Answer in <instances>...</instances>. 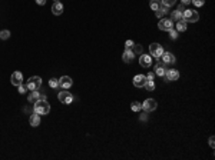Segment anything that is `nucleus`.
Returning <instances> with one entry per match:
<instances>
[{
	"mask_svg": "<svg viewBox=\"0 0 215 160\" xmlns=\"http://www.w3.org/2000/svg\"><path fill=\"white\" fill-rule=\"evenodd\" d=\"M50 111V105L47 100H37L34 102V113L37 115H47Z\"/></svg>",
	"mask_w": 215,
	"mask_h": 160,
	"instance_id": "nucleus-1",
	"label": "nucleus"
},
{
	"mask_svg": "<svg viewBox=\"0 0 215 160\" xmlns=\"http://www.w3.org/2000/svg\"><path fill=\"white\" fill-rule=\"evenodd\" d=\"M57 97L60 100V103H63V105H70L73 102V96H72L70 92H67V89H63L62 92H59Z\"/></svg>",
	"mask_w": 215,
	"mask_h": 160,
	"instance_id": "nucleus-2",
	"label": "nucleus"
},
{
	"mask_svg": "<svg viewBox=\"0 0 215 160\" xmlns=\"http://www.w3.org/2000/svg\"><path fill=\"white\" fill-rule=\"evenodd\" d=\"M28 89L32 92V90H37V89H40V86H42V79L39 77V76H33V77H30L28 80Z\"/></svg>",
	"mask_w": 215,
	"mask_h": 160,
	"instance_id": "nucleus-3",
	"label": "nucleus"
},
{
	"mask_svg": "<svg viewBox=\"0 0 215 160\" xmlns=\"http://www.w3.org/2000/svg\"><path fill=\"white\" fill-rule=\"evenodd\" d=\"M149 53L154 56V57H156V59H161V56H162V53H164V49H162L161 44L152 43L151 46H149Z\"/></svg>",
	"mask_w": 215,
	"mask_h": 160,
	"instance_id": "nucleus-4",
	"label": "nucleus"
},
{
	"mask_svg": "<svg viewBox=\"0 0 215 160\" xmlns=\"http://www.w3.org/2000/svg\"><path fill=\"white\" fill-rule=\"evenodd\" d=\"M182 17H184V20L185 22H197L199 19L198 13L195 10H185L184 13H182Z\"/></svg>",
	"mask_w": 215,
	"mask_h": 160,
	"instance_id": "nucleus-5",
	"label": "nucleus"
},
{
	"mask_svg": "<svg viewBox=\"0 0 215 160\" xmlns=\"http://www.w3.org/2000/svg\"><path fill=\"white\" fill-rule=\"evenodd\" d=\"M164 76H165V79L168 82H175V80H178V77H179V72L175 70V69H166L165 73H164Z\"/></svg>",
	"mask_w": 215,
	"mask_h": 160,
	"instance_id": "nucleus-6",
	"label": "nucleus"
},
{
	"mask_svg": "<svg viewBox=\"0 0 215 160\" xmlns=\"http://www.w3.org/2000/svg\"><path fill=\"white\" fill-rule=\"evenodd\" d=\"M156 106H158V103H156L154 99H146L142 103V109L146 111V113H149V111H154L155 109H156Z\"/></svg>",
	"mask_w": 215,
	"mask_h": 160,
	"instance_id": "nucleus-7",
	"label": "nucleus"
},
{
	"mask_svg": "<svg viewBox=\"0 0 215 160\" xmlns=\"http://www.w3.org/2000/svg\"><path fill=\"white\" fill-rule=\"evenodd\" d=\"M72 84H73V82H72V79L69 77V76H63V77L59 79V87L60 89H69L72 87Z\"/></svg>",
	"mask_w": 215,
	"mask_h": 160,
	"instance_id": "nucleus-8",
	"label": "nucleus"
},
{
	"mask_svg": "<svg viewBox=\"0 0 215 160\" xmlns=\"http://www.w3.org/2000/svg\"><path fill=\"white\" fill-rule=\"evenodd\" d=\"M172 26H174V23H172L171 19H161V22L158 23V27L161 29V30H171Z\"/></svg>",
	"mask_w": 215,
	"mask_h": 160,
	"instance_id": "nucleus-9",
	"label": "nucleus"
},
{
	"mask_svg": "<svg viewBox=\"0 0 215 160\" xmlns=\"http://www.w3.org/2000/svg\"><path fill=\"white\" fill-rule=\"evenodd\" d=\"M10 82L13 86H19L23 83V74L20 72H15L11 73V77H10Z\"/></svg>",
	"mask_w": 215,
	"mask_h": 160,
	"instance_id": "nucleus-10",
	"label": "nucleus"
},
{
	"mask_svg": "<svg viewBox=\"0 0 215 160\" xmlns=\"http://www.w3.org/2000/svg\"><path fill=\"white\" fill-rule=\"evenodd\" d=\"M146 76H143V74H136L135 77H133V84L136 86V87H143L145 86V83H146Z\"/></svg>",
	"mask_w": 215,
	"mask_h": 160,
	"instance_id": "nucleus-11",
	"label": "nucleus"
},
{
	"mask_svg": "<svg viewBox=\"0 0 215 160\" xmlns=\"http://www.w3.org/2000/svg\"><path fill=\"white\" fill-rule=\"evenodd\" d=\"M139 64L142 67H151V64H152V57H149V55H142L141 57H139Z\"/></svg>",
	"mask_w": 215,
	"mask_h": 160,
	"instance_id": "nucleus-12",
	"label": "nucleus"
},
{
	"mask_svg": "<svg viewBox=\"0 0 215 160\" xmlns=\"http://www.w3.org/2000/svg\"><path fill=\"white\" fill-rule=\"evenodd\" d=\"M52 13L56 14V16H59V14L63 13V5H62L60 2H55V3H53V6H52Z\"/></svg>",
	"mask_w": 215,
	"mask_h": 160,
	"instance_id": "nucleus-13",
	"label": "nucleus"
},
{
	"mask_svg": "<svg viewBox=\"0 0 215 160\" xmlns=\"http://www.w3.org/2000/svg\"><path fill=\"white\" fill-rule=\"evenodd\" d=\"M161 59H162L164 63H174L175 61V56L172 55V53H169V52H164L162 56H161Z\"/></svg>",
	"mask_w": 215,
	"mask_h": 160,
	"instance_id": "nucleus-14",
	"label": "nucleus"
},
{
	"mask_svg": "<svg viewBox=\"0 0 215 160\" xmlns=\"http://www.w3.org/2000/svg\"><path fill=\"white\" fill-rule=\"evenodd\" d=\"M133 57H135V55L132 53V50H125L123 55H122V60L125 63H131L133 60Z\"/></svg>",
	"mask_w": 215,
	"mask_h": 160,
	"instance_id": "nucleus-15",
	"label": "nucleus"
},
{
	"mask_svg": "<svg viewBox=\"0 0 215 160\" xmlns=\"http://www.w3.org/2000/svg\"><path fill=\"white\" fill-rule=\"evenodd\" d=\"M29 123H30V126H33V127H37L39 124H40V115H32L30 116V119H29Z\"/></svg>",
	"mask_w": 215,
	"mask_h": 160,
	"instance_id": "nucleus-16",
	"label": "nucleus"
},
{
	"mask_svg": "<svg viewBox=\"0 0 215 160\" xmlns=\"http://www.w3.org/2000/svg\"><path fill=\"white\" fill-rule=\"evenodd\" d=\"M164 73H165V66H164L162 63H156V64H155V74L164 76Z\"/></svg>",
	"mask_w": 215,
	"mask_h": 160,
	"instance_id": "nucleus-17",
	"label": "nucleus"
},
{
	"mask_svg": "<svg viewBox=\"0 0 215 160\" xmlns=\"http://www.w3.org/2000/svg\"><path fill=\"white\" fill-rule=\"evenodd\" d=\"M39 92H36V90H32V93L28 96V100L30 102V103H34V102H37L39 100Z\"/></svg>",
	"mask_w": 215,
	"mask_h": 160,
	"instance_id": "nucleus-18",
	"label": "nucleus"
},
{
	"mask_svg": "<svg viewBox=\"0 0 215 160\" xmlns=\"http://www.w3.org/2000/svg\"><path fill=\"white\" fill-rule=\"evenodd\" d=\"M177 30L178 32H185L187 30V22L181 19V20H178L177 22Z\"/></svg>",
	"mask_w": 215,
	"mask_h": 160,
	"instance_id": "nucleus-19",
	"label": "nucleus"
},
{
	"mask_svg": "<svg viewBox=\"0 0 215 160\" xmlns=\"http://www.w3.org/2000/svg\"><path fill=\"white\" fill-rule=\"evenodd\" d=\"M182 19V13L178 10H174L171 11V20L172 22H178V20H181Z\"/></svg>",
	"mask_w": 215,
	"mask_h": 160,
	"instance_id": "nucleus-20",
	"label": "nucleus"
},
{
	"mask_svg": "<svg viewBox=\"0 0 215 160\" xmlns=\"http://www.w3.org/2000/svg\"><path fill=\"white\" fill-rule=\"evenodd\" d=\"M143 87L146 89L148 92H152V90H155V83L154 80H146V83H145V86Z\"/></svg>",
	"mask_w": 215,
	"mask_h": 160,
	"instance_id": "nucleus-21",
	"label": "nucleus"
},
{
	"mask_svg": "<svg viewBox=\"0 0 215 160\" xmlns=\"http://www.w3.org/2000/svg\"><path fill=\"white\" fill-rule=\"evenodd\" d=\"M132 53H133V55H141V53H142V46H141V44H135V43H133Z\"/></svg>",
	"mask_w": 215,
	"mask_h": 160,
	"instance_id": "nucleus-22",
	"label": "nucleus"
},
{
	"mask_svg": "<svg viewBox=\"0 0 215 160\" xmlns=\"http://www.w3.org/2000/svg\"><path fill=\"white\" fill-rule=\"evenodd\" d=\"M49 86L52 89H59V80H57V79H50V80H49Z\"/></svg>",
	"mask_w": 215,
	"mask_h": 160,
	"instance_id": "nucleus-23",
	"label": "nucleus"
},
{
	"mask_svg": "<svg viewBox=\"0 0 215 160\" xmlns=\"http://www.w3.org/2000/svg\"><path fill=\"white\" fill-rule=\"evenodd\" d=\"M131 109H132L133 111H139L141 109H142V103H138V102H133L132 105H131Z\"/></svg>",
	"mask_w": 215,
	"mask_h": 160,
	"instance_id": "nucleus-24",
	"label": "nucleus"
},
{
	"mask_svg": "<svg viewBox=\"0 0 215 160\" xmlns=\"http://www.w3.org/2000/svg\"><path fill=\"white\" fill-rule=\"evenodd\" d=\"M10 37V32L9 30H3V32H0V39L2 40H7Z\"/></svg>",
	"mask_w": 215,
	"mask_h": 160,
	"instance_id": "nucleus-25",
	"label": "nucleus"
},
{
	"mask_svg": "<svg viewBox=\"0 0 215 160\" xmlns=\"http://www.w3.org/2000/svg\"><path fill=\"white\" fill-rule=\"evenodd\" d=\"M175 2L177 0H161V3L164 6H166V7H171L172 5H175Z\"/></svg>",
	"mask_w": 215,
	"mask_h": 160,
	"instance_id": "nucleus-26",
	"label": "nucleus"
},
{
	"mask_svg": "<svg viewBox=\"0 0 215 160\" xmlns=\"http://www.w3.org/2000/svg\"><path fill=\"white\" fill-rule=\"evenodd\" d=\"M191 3H194L197 7H201V6H204L205 0H191Z\"/></svg>",
	"mask_w": 215,
	"mask_h": 160,
	"instance_id": "nucleus-27",
	"label": "nucleus"
},
{
	"mask_svg": "<svg viewBox=\"0 0 215 160\" xmlns=\"http://www.w3.org/2000/svg\"><path fill=\"white\" fill-rule=\"evenodd\" d=\"M17 87H19V93L20 94H23V93H26V90H28V86H24V84H19V86H17Z\"/></svg>",
	"mask_w": 215,
	"mask_h": 160,
	"instance_id": "nucleus-28",
	"label": "nucleus"
},
{
	"mask_svg": "<svg viewBox=\"0 0 215 160\" xmlns=\"http://www.w3.org/2000/svg\"><path fill=\"white\" fill-rule=\"evenodd\" d=\"M151 9H152V10H158V9H159V2H158V0H156V2H152V3H151Z\"/></svg>",
	"mask_w": 215,
	"mask_h": 160,
	"instance_id": "nucleus-29",
	"label": "nucleus"
},
{
	"mask_svg": "<svg viewBox=\"0 0 215 160\" xmlns=\"http://www.w3.org/2000/svg\"><path fill=\"white\" fill-rule=\"evenodd\" d=\"M132 46H133L132 40H126V42H125V50H131L132 49Z\"/></svg>",
	"mask_w": 215,
	"mask_h": 160,
	"instance_id": "nucleus-30",
	"label": "nucleus"
},
{
	"mask_svg": "<svg viewBox=\"0 0 215 160\" xmlns=\"http://www.w3.org/2000/svg\"><path fill=\"white\" fill-rule=\"evenodd\" d=\"M169 36H171V39H177L178 37V32L177 30H174V29H171V30H169Z\"/></svg>",
	"mask_w": 215,
	"mask_h": 160,
	"instance_id": "nucleus-31",
	"label": "nucleus"
},
{
	"mask_svg": "<svg viewBox=\"0 0 215 160\" xmlns=\"http://www.w3.org/2000/svg\"><path fill=\"white\" fill-rule=\"evenodd\" d=\"M155 14H156V17H159V19H161V17H164V16H165V13H164V11L161 10V9H158Z\"/></svg>",
	"mask_w": 215,
	"mask_h": 160,
	"instance_id": "nucleus-32",
	"label": "nucleus"
},
{
	"mask_svg": "<svg viewBox=\"0 0 215 160\" xmlns=\"http://www.w3.org/2000/svg\"><path fill=\"white\" fill-rule=\"evenodd\" d=\"M154 77H155V73H152V72H149L148 74H146V79H148V80H154Z\"/></svg>",
	"mask_w": 215,
	"mask_h": 160,
	"instance_id": "nucleus-33",
	"label": "nucleus"
},
{
	"mask_svg": "<svg viewBox=\"0 0 215 160\" xmlns=\"http://www.w3.org/2000/svg\"><path fill=\"white\" fill-rule=\"evenodd\" d=\"M36 3L39 6H43V5H46V0H36Z\"/></svg>",
	"mask_w": 215,
	"mask_h": 160,
	"instance_id": "nucleus-34",
	"label": "nucleus"
},
{
	"mask_svg": "<svg viewBox=\"0 0 215 160\" xmlns=\"http://www.w3.org/2000/svg\"><path fill=\"white\" fill-rule=\"evenodd\" d=\"M177 10H178V11H181V13H184V11H185V10H184V5H182V3L179 5V7H178Z\"/></svg>",
	"mask_w": 215,
	"mask_h": 160,
	"instance_id": "nucleus-35",
	"label": "nucleus"
},
{
	"mask_svg": "<svg viewBox=\"0 0 215 160\" xmlns=\"http://www.w3.org/2000/svg\"><path fill=\"white\" fill-rule=\"evenodd\" d=\"M39 100H46V96H44L43 93H40L39 94Z\"/></svg>",
	"mask_w": 215,
	"mask_h": 160,
	"instance_id": "nucleus-36",
	"label": "nucleus"
},
{
	"mask_svg": "<svg viewBox=\"0 0 215 160\" xmlns=\"http://www.w3.org/2000/svg\"><path fill=\"white\" fill-rule=\"evenodd\" d=\"M210 146L212 147V149H214V137H211V139H210Z\"/></svg>",
	"mask_w": 215,
	"mask_h": 160,
	"instance_id": "nucleus-37",
	"label": "nucleus"
},
{
	"mask_svg": "<svg viewBox=\"0 0 215 160\" xmlns=\"http://www.w3.org/2000/svg\"><path fill=\"white\" fill-rule=\"evenodd\" d=\"M189 3H191V0H182V5H184V6L189 5Z\"/></svg>",
	"mask_w": 215,
	"mask_h": 160,
	"instance_id": "nucleus-38",
	"label": "nucleus"
},
{
	"mask_svg": "<svg viewBox=\"0 0 215 160\" xmlns=\"http://www.w3.org/2000/svg\"><path fill=\"white\" fill-rule=\"evenodd\" d=\"M55 2H59V0H55Z\"/></svg>",
	"mask_w": 215,
	"mask_h": 160,
	"instance_id": "nucleus-39",
	"label": "nucleus"
},
{
	"mask_svg": "<svg viewBox=\"0 0 215 160\" xmlns=\"http://www.w3.org/2000/svg\"><path fill=\"white\" fill-rule=\"evenodd\" d=\"M152 2H156V0H152Z\"/></svg>",
	"mask_w": 215,
	"mask_h": 160,
	"instance_id": "nucleus-40",
	"label": "nucleus"
}]
</instances>
